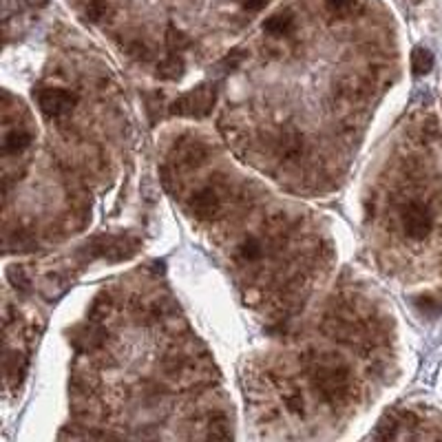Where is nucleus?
I'll list each match as a JSON object with an SVG mask.
<instances>
[{
	"instance_id": "f257e3e1",
	"label": "nucleus",
	"mask_w": 442,
	"mask_h": 442,
	"mask_svg": "<svg viewBox=\"0 0 442 442\" xmlns=\"http://www.w3.org/2000/svg\"><path fill=\"white\" fill-rule=\"evenodd\" d=\"M312 385L317 387L321 398L330 405L343 403L352 392V381L347 367L334 361H317L312 365Z\"/></svg>"
},
{
	"instance_id": "f03ea898",
	"label": "nucleus",
	"mask_w": 442,
	"mask_h": 442,
	"mask_svg": "<svg viewBox=\"0 0 442 442\" xmlns=\"http://www.w3.org/2000/svg\"><path fill=\"white\" fill-rule=\"evenodd\" d=\"M215 102H217V84L204 82L188 93H184L182 98H177L168 111H171V115H177V118L202 120L213 113Z\"/></svg>"
},
{
	"instance_id": "7ed1b4c3",
	"label": "nucleus",
	"mask_w": 442,
	"mask_h": 442,
	"mask_svg": "<svg viewBox=\"0 0 442 442\" xmlns=\"http://www.w3.org/2000/svg\"><path fill=\"white\" fill-rule=\"evenodd\" d=\"M140 241L138 239H129V237H98L93 239L87 246L89 259H109V261H120V259H129L138 252Z\"/></svg>"
},
{
	"instance_id": "20e7f679",
	"label": "nucleus",
	"mask_w": 442,
	"mask_h": 442,
	"mask_svg": "<svg viewBox=\"0 0 442 442\" xmlns=\"http://www.w3.org/2000/svg\"><path fill=\"white\" fill-rule=\"evenodd\" d=\"M38 107L40 111L47 115L49 120H58L62 115H67L73 111V107L78 104V96L73 91L60 89V87H45L38 89L36 93Z\"/></svg>"
},
{
	"instance_id": "39448f33",
	"label": "nucleus",
	"mask_w": 442,
	"mask_h": 442,
	"mask_svg": "<svg viewBox=\"0 0 442 442\" xmlns=\"http://www.w3.org/2000/svg\"><path fill=\"white\" fill-rule=\"evenodd\" d=\"M401 224H403V230L409 239L423 241L429 237L431 228H434V217H431L429 206H425L423 202H409L403 206Z\"/></svg>"
},
{
	"instance_id": "423d86ee",
	"label": "nucleus",
	"mask_w": 442,
	"mask_h": 442,
	"mask_svg": "<svg viewBox=\"0 0 442 442\" xmlns=\"http://www.w3.org/2000/svg\"><path fill=\"white\" fill-rule=\"evenodd\" d=\"M221 206H224V199H221L219 191L215 186H204V188H199L197 193L191 195V199H188V213H191L193 217L197 219H210V217H215Z\"/></svg>"
},
{
	"instance_id": "0eeeda50",
	"label": "nucleus",
	"mask_w": 442,
	"mask_h": 442,
	"mask_svg": "<svg viewBox=\"0 0 442 442\" xmlns=\"http://www.w3.org/2000/svg\"><path fill=\"white\" fill-rule=\"evenodd\" d=\"M184 69H186V62H184L182 54H168L160 65H157L155 76L160 80L173 82V80H180L184 76Z\"/></svg>"
},
{
	"instance_id": "6e6552de",
	"label": "nucleus",
	"mask_w": 442,
	"mask_h": 442,
	"mask_svg": "<svg viewBox=\"0 0 442 442\" xmlns=\"http://www.w3.org/2000/svg\"><path fill=\"white\" fill-rule=\"evenodd\" d=\"M104 341H107V330L100 328V325H87V328L80 330V336H73V343H76L78 350H96Z\"/></svg>"
},
{
	"instance_id": "1a4fd4ad",
	"label": "nucleus",
	"mask_w": 442,
	"mask_h": 442,
	"mask_svg": "<svg viewBox=\"0 0 442 442\" xmlns=\"http://www.w3.org/2000/svg\"><path fill=\"white\" fill-rule=\"evenodd\" d=\"M263 31L270 36H288L294 31V16L290 12L272 14L263 20Z\"/></svg>"
},
{
	"instance_id": "9d476101",
	"label": "nucleus",
	"mask_w": 442,
	"mask_h": 442,
	"mask_svg": "<svg viewBox=\"0 0 442 442\" xmlns=\"http://www.w3.org/2000/svg\"><path fill=\"white\" fill-rule=\"evenodd\" d=\"M31 146V135L27 131H20V129H14L5 135L3 140V153L5 155H18L27 151Z\"/></svg>"
},
{
	"instance_id": "9b49d317",
	"label": "nucleus",
	"mask_w": 442,
	"mask_h": 442,
	"mask_svg": "<svg viewBox=\"0 0 442 442\" xmlns=\"http://www.w3.org/2000/svg\"><path fill=\"white\" fill-rule=\"evenodd\" d=\"M5 370H7V383L12 387H18L20 385V378L25 376V370H27V361L25 356L20 352H12L7 356L5 361Z\"/></svg>"
},
{
	"instance_id": "f8f14e48",
	"label": "nucleus",
	"mask_w": 442,
	"mask_h": 442,
	"mask_svg": "<svg viewBox=\"0 0 442 442\" xmlns=\"http://www.w3.org/2000/svg\"><path fill=\"white\" fill-rule=\"evenodd\" d=\"M434 69V54L427 47H414L412 51V71L414 76H427Z\"/></svg>"
},
{
	"instance_id": "ddd939ff",
	"label": "nucleus",
	"mask_w": 442,
	"mask_h": 442,
	"mask_svg": "<svg viewBox=\"0 0 442 442\" xmlns=\"http://www.w3.org/2000/svg\"><path fill=\"white\" fill-rule=\"evenodd\" d=\"M191 47H193V42L182 29H177L173 25L168 27V31H166V49H168V54H184V51L191 49Z\"/></svg>"
},
{
	"instance_id": "4468645a",
	"label": "nucleus",
	"mask_w": 442,
	"mask_h": 442,
	"mask_svg": "<svg viewBox=\"0 0 442 442\" xmlns=\"http://www.w3.org/2000/svg\"><path fill=\"white\" fill-rule=\"evenodd\" d=\"M356 7H359V0H325V9L334 18H350Z\"/></svg>"
},
{
	"instance_id": "2eb2a0df",
	"label": "nucleus",
	"mask_w": 442,
	"mask_h": 442,
	"mask_svg": "<svg viewBox=\"0 0 442 442\" xmlns=\"http://www.w3.org/2000/svg\"><path fill=\"white\" fill-rule=\"evenodd\" d=\"M239 255L244 261H259L263 257V244L255 237H248L239 248Z\"/></svg>"
},
{
	"instance_id": "dca6fc26",
	"label": "nucleus",
	"mask_w": 442,
	"mask_h": 442,
	"mask_svg": "<svg viewBox=\"0 0 442 442\" xmlns=\"http://www.w3.org/2000/svg\"><path fill=\"white\" fill-rule=\"evenodd\" d=\"M107 12H109L107 0H89V5H87V18L93 20V23H98V20H102L104 16H107Z\"/></svg>"
},
{
	"instance_id": "f3484780",
	"label": "nucleus",
	"mask_w": 442,
	"mask_h": 442,
	"mask_svg": "<svg viewBox=\"0 0 442 442\" xmlns=\"http://www.w3.org/2000/svg\"><path fill=\"white\" fill-rule=\"evenodd\" d=\"M244 60H246V51L244 49H233V51H228V54L224 56V60H221V67H224L226 71H235Z\"/></svg>"
},
{
	"instance_id": "a211bd4d",
	"label": "nucleus",
	"mask_w": 442,
	"mask_h": 442,
	"mask_svg": "<svg viewBox=\"0 0 442 442\" xmlns=\"http://www.w3.org/2000/svg\"><path fill=\"white\" fill-rule=\"evenodd\" d=\"M301 142H303V140L299 138L297 133L288 135V138L281 142V151H283V155H286V157H294V155H299V153H301V146H303Z\"/></svg>"
},
{
	"instance_id": "6ab92c4d",
	"label": "nucleus",
	"mask_w": 442,
	"mask_h": 442,
	"mask_svg": "<svg viewBox=\"0 0 442 442\" xmlns=\"http://www.w3.org/2000/svg\"><path fill=\"white\" fill-rule=\"evenodd\" d=\"M126 51H129V56L138 58V60H146V58H149V49H146L140 40L129 42V45H126Z\"/></svg>"
},
{
	"instance_id": "aec40b11",
	"label": "nucleus",
	"mask_w": 442,
	"mask_h": 442,
	"mask_svg": "<svg viewBox=\"0 0 442 442\" xmlns=\"http://www.w3.org/2000/svg\"><path fill=\"white\" fill-rule=\"evenodd\" d=\"M286 403L290 405L292 412H301L303 414V398H301V394H290L286 398Z\"/></svg>"
},
{
	"instance_id": "412c9836",
	"label": "nucleus",
	"mask_w": 442,
	"mask_h": 442,
	"mask_svg": "<svg viewBox=\"0 0 442 442\" xmlns=\"http://www.w3.org/2000/svg\"><path fill=\"white\" fill-rule=\"evenodd\" d=\"M268 0H241V7L248 9V12H261L266 7Z\"/></svg>"
},
{
	"instance_id": "4be33fe9",
	"label": "nucleus",
	"mask_w": 442,
	"mask_h": 442,
	"mask_svg": "<svg viewBox=\"0 0 442 442\" xmlns=\"http://www.w3.org/2000/svg\"><path fill=\"white\" fill-rule=\"evenodd\" d=\"M25 3H27L29 7H34V9H42V7H47L49 0H25Z\"/></svg>"
}]
</instances>
